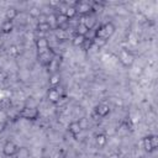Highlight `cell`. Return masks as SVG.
<instances>
[{"label":"cell","instance_id":"6da1fadb","mask_svg":"<svg viewBox=\"0 0 158 158\" xmlns=\"http://www.w3.org/2000/svg\"><path fill=\"white\" fill-rule=\"evenodd\" d=\"M115 30H116V27L112 22H105V23L100 25L99 27H96L94 38H104L107 41L115 33Z\"/></svg>","mask_w":158,"mask_h":158},{"label":"cell","instance_id":"7a4b0ae2","mask_svg":"<svg viewBox=\"0 0 158 158\" xmlns=\"http://www.w3.org/2000/svg\"><path fill=\"white\" fill-rule=\"evenodd\" d=\"M20 117H22L23 120H28V121H36L40 117V110L37 109V106H25L21 111H20Z\"/></svg>","mask_w":158,"mask_h":158},{"label":"cell","instance_id":"3957f363","mask_svg":"<svg viewBox=\"0 0 158 158\" xmlns=\"http://www.w3.org/2000/svg\"><path fill=\"white\" fill-rule=\"evenodd\" d=\"M142 146H143V148H144L146 152L152 153V152L156 151L157 147H158V137H157L156 135H149V136L143 137V139H142Z\"/></svg>","mask_w":158,"mask_h":158},{"label":"cell","instance_id":"277c9868","mask_svg":"<svg viewBox=\"0 0 158 158\" xmlns=\"http://www.w3.org/2000/svg\"><path fill=\"white\" fill-rule=\"evenodd\" d=\"M118 60L123 67H131L135 62V56L132 54L131 51H128L126 48H122L118 53Z\"/></svg>","mask_w":158,"mask_h":158},{"label":"cell","instance_id":"5b68a950","mask_svg":"<svg viewBox=\"0 0 158 158\" xmlns=\"http://www.w3.org/2000/svg\"><path fill=\"white\" fill-rule=\"evenodd\" d=\"M74 7L77 10V14L81 16H86L93 12V4L89 1H77Z\"/></svg>","mask_w":158,"mask_h":158},{"label":"cell","instance_id":"8992f818","mask_svg":"<svg viewBox=\"0 0 158 158\" xmlns=\"http://www.w3.org/2000/svg\"><path fill=\"white\" fill-rule=\"evenodd\" d=\"M19 149V146L12 141H6L2 146V153L6 157H14Z\"/></svg>","mask_w":158,"mask_h":158},{"label":"cell","instance_id":"52a82bcc","mask_svg":"<svg viewBox=\"0 0 158 158\" xmlns=\"http://www.w3.org/2000/svg\"><path fill=\"white\" fill-rule=\"evenodd\" d=\"M56 58V54H54V52L49 48L47 52H43V53H40L38 54V60L42 63V65H44V67H47L53 59Z\"/></svg>","mask_w":158,"mask_h":158},{"label":"cell","instance_id":"ba28073f","mask_svg":"<svg viewBox=\"0 0 158 158\" xmlns=\"http://www.w3.org/2000/svg\"><path fill=\"white\" fill-rule=\"evenodd\" d=\"M60 98H62V94H60V90L58 88H49L48 89V91H47V99H48L49 102L57 104V102H59Z\"/></svg>","mask_w":158,"mask_h":158},{"label":"cell","instance_id":"9c48e42d","mask_svg":"<svg viewBox=\"0 0 158 158\" xmlns=\"http://www.w3.org/2000/svg\"><path fill=\"white\" fill-rule=\"evenodd\" d=\"M35 44H36V48H37L38 54H40V53H43V52H47V51L49 49V42H48V40H47L46 37L36 38Z\"/></svg>","mask_w":158,"mask_h":158},{"label":"cell","instance_id":"30bf717a","mask_svg":"<svg viewBox=\"0 0 158 158\" xmlns=\"http://www.w3.org/2000/svg\"><path fill=\"white\" fill-rule=\"evenodd\" d=\"M68 131H69V133L77 139L78 138V136L81 133V127H80V125H79V122L78 121H72L69 125H68Z\"/></svg>","mask_w":158,"mask_h":158},{"label":"cell","instance_id":"8fae6325","mask_svg":"<svg viewBox=\"0 0 158 158\" xmlns=\"http://www.w3.org/2000/svg\"><path fill=\"white\" fill-rule=\"evenodd\" d=\"M62 81V75L59 72H56V73H52L49 75V79H48V83L51 85V88H58V85L60 84Z\"/></svg>","mask_w":158,"mask_h":158},{"label":"cell","instance_id":"7c38bea8","mask_svg":"<svg viewBox=\"0 0 158 158\" xmlns=\"http://www.w3.org/2000/svg\"><path fill=\"white\" fill-rule=\"evenodd\" d=\"M95 112L98 116L100 117H106L109 114H110V106L106 105V104H99L96 107H95Z\"/></svg>","mask_w":158,"mask_h":158},{"label":"cell","instance_id":"4fadbf2b","mask_svg":"<svg viewBox=\"0 0 158 158\" xmlns=\"http://www.w3.org/2000/svg\"><path fill=\"white\" fill-rule=\"evenodd\" d=\"M95 143H96V146H98L99 148L105 147L106 143H107V137H106V135L102 133V132L96 133V135H95Z\"/></svg>","mask_w":158,"mask_h":158},{"label":"cell","instance_id":"5bb4252c","mask_svg":"<svg viewBox=\"0 0 158 158\" xmlns=\"http://www.w3.org/2000/svg\"><path fill=\"white\" fill-rule=\"evenodd\" d=\"M14 157L15 158H31V151L27 147H19V149Z\"/></svg>","mask_w":158,"mask_h":158},{"label":"cell","instance_id":"9a60e30c","mask_svg":"<svg viewBox=\"0 0 158 158\" xmlns=\"http://www.w3.org/2000/svg\"><path fill=\"white\" fill-rule=\"evenodd\" d=\"M36 30L38 32H43V33L44 32H49L52 30V25L48 21H40L37 23V26H36Z\"/></svg>","mask_w":158,"mask_h":158},{"label":"cell","instance_id":"2e32d148","mask_svg":"<svg viewBox=\"0 0 158 158\" xmlns=\"http://www.w3.org/2000/svg\"><path fill=\"white\" fill-rule=\"evenodd\" d=\"M17 14H19L17 9L14 7V6H10V7H7V10H6V12H5V20H7V21H14L15 17L17 16Z\"/></svg>","mask_w":158,"mask_h":158},{"label":"cell","instance_id":"e0dca14e","mask_svg":"<svg viewBox=\"0 0 158 158\" xmlns=\"http://www.w3.org/2000/svg\"><path fill=\"white\" fill-rule=\"evenodd\" d=\"M86 36H81V35H74V37L72 38V43H73V46H75V47H79V46H83L85 42H86Z\"/></svg>","mask_w":158,"mask_h":158},{"label":"cell","instance_id":"ac0fdd59","mask_svg":"<svg viewBox=\"0 0 158 158\" xmlns=\"http://www.w3.org/2000/svg\"><path fill=\"white\" fill-rule=\"evenodd\" d=\"M81 22L85 25V27H86L89 31H90V30L95 26V23H96V22H95V19H94L91 15H86V16H84V20H83Z\"/></svg>","mask_w":158,"mask_h":158},{"label":"cell","instance_id":"d6986e66","mask_svg":"<svg viewBox=\"0 0 158 158\" xmlns=\"http://www.w3.org/2000/svg\"><path fill=\"white\" fill-rule=\"evenodd\" d=\"M12 30H14V23H12V21L5 20V21L1 23V32H2V33L7 35V33L12 32Z\"/></svg>","mask_w":158,"mask_h":158},{"label":"cell","instance_id":"ffe728a7","mask_svg":"<svg viewBox=\"0 0 158 158\" xmlns=\"http://www.w3.org/2000/svg\"><path fill=\"white\" fill-rule=\"evenodd\" d=\"M67 17H68V20H70V19H74L78 14H77V10H75V7L74 6H68L65 10H64V12H63Z\"/></svg>","mask_w":158,"mask_h":158},{"label":"cell","instance_id":"44dd1931","mask_svg":"<svg viewBox=\"0 0 158 158\" xmlns=\"http://www.w3.org/2000/svg\"><path fill=\"white\" fill-rule=\"evenodd\" d=\"M68 21H69L68 17H67L63 12H59V15H56V23H57L58 26H62V25L67 23Z\"/></svg>","mask_w":158,"mask_h":158},{"label":"cell","instance_id":"7402d4cb","mask_svg":"<svg viewBox=\"0 0 158 158\" xmlns=\"http://www.w3.org/2000/svg\"><path fill=\"white\" fill-rule=\"evenodd\" d=\"M88 32H89V30L85 27V25H84L83 22L78 23V26H77V28H75V33H77V35L86 36V35H88Z\"/></svg>","mask_w":158,"mask_h":158},{"label":"cell","instance_id":"603a6c76","mask_svg":"<svg viewBox=\"0 0 158 158\" xmlns=\"http://www.w3.org/2000/svg\"><path fill=\"white\" fill-rule=\"evenodd\" d=\"M30 15H31L32 17H37V16L41 15V11H40V9H37V7H32V9L30 10Z\"/></svg>","mask_w":158,"mask_h":158},{"label":"cell","instance_id":"cb8c5ba5","mask_svg":"<svg viewBox=\"0 0 158 158\" xmlns=\"http://www.w3.org/2000/svg\"><path fill=\"white\" fill-rule=\"evenodd\" d=\"M5 128H6V122L0 120V133H2L5 131Z\"/></svg>","mask_w":158,"mask_h":158},{"label":"cell","instance_id":"d4e9b609","mask_svg":"<svg viewBox=\"0 0 158 158\" xmlns=\"http://www.w3.org/2000/svg\"><path fill=\"white\" fill-rule=\"evenodd\" d=\"M107 158H120V156H118L117 153H111V154H110Z\"/></svg>","mask_w":158,"mask_h":158}]
</instances>
